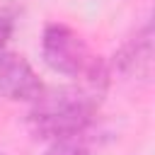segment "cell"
Returning a JSON list of instances; mask_svg holds the SVG:
<instances>
[{
	"mask_svg": "<svg viewBox=\"0 0 155 155\" xmlns=\"http://www.w3.org/2000/svg\"><path fill=\"white\" fill-rule=\"evenodd\" d=\"M41 56L44 63L68 78H80L82 87L102 94L109 85V65L94 56L85 39L63 22H48L41 34Z\"/></svg>",
	"mask_w": 155,
	"mask_h": 155,
	"instance_id": "cell-2",
	"label": "cell"
},
{
	"mask_svg": "<svg viewBox=\"0 0 155 155\" xmlns=\"http://www.w3.org/2000/svg\"><path fill=\"white\" fill-rule=\"evenodd\" d=\"M0 155H5V153H2V150H0Z\"/></svg>",
	"mask_w": 155,
	"mask_h": 155,
	"instance_id": "cell-7",
	"label": "cell"
},
{
	"mask_svg": "<svg viewBox=\"0 0 155 155\" xmlns=\"http://www.w3.org/2000/svg\"><path fill=\"white\" fill-rule=\"evenodd\" d=\"M44 155H90L87 138H85V133L68 136V138H56V140H51V145L46 148Z\"/></svg>",
	"mask_w": 155,
	"mask_h": 155,
	"instance_id": "cell-5",
	"label": "cell"
},
{
	"mask_svg": "<svg viewBox=\"0 0 155 155\" xmlns=\"http://www.w3.org/2000/svg\"><path fill=\"white\" fill-rule=\"evenodd\" d=\"M114 68L124 78L148 82L153 78V24L150 19L114 53Z\"/></svg>",
	"mask_w": 155,
	"mask_h": 155,
	"instance_id": "cell-4",
	"label": "cell"
},
{
	"mask_svg": "<svg viewBox=\"0 0 155 155\" xmlns=\"http://www.w3.org/2000/svg\"><path fill=\"white\" fill-rule=\"evenodd\" d=\"M97 99L99 94L87 87H58L48 92L44 90L34 99V107L27 116L29 131L44 140L85 133L94 119Z\"/></svg>",
	"mask_w": 155,
	"mask_h": 155,
	"instance_id": "cell-1",
	"label": "cell"
},
{
	"mask_svg": "<svg viewBox=\"0 0 155 155\" xmlns=\"http://www.w3.org/2000/svg\"><path fill=\"white\" fill-rule=\"evenodd\" d=\"M12 29H15V12L2 7L0 10V53L5 51V44L12 36Z\"/></svg>",
	"mask_w": 155,
	"mask_h": 155,
	"instance_id": "cell-6",
	"label": "cell"
},
{
	"mask_svg": "<svg viewBox=\"0 0 155 155\" xmlns=\"http://www.w3.org/2000/svg\"><path fill=\"white\" fill-rule=\"evenodd\" d=\"M44 92V85L29 61L19 53H0V94L12 102H34Z\"/></svg>",
	"mask_w": 155,
	"mask_h": 155,
	"instance_id": "cell-3",
	"label": "cell"
}]
</instances>
